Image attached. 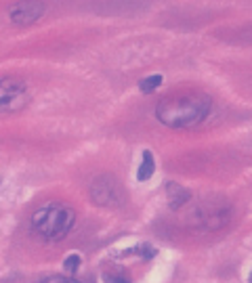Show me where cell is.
Returning <instances> with one entry per match:
<instances>
[{
	"mask_svg": "<svg viewBox=\"0 0 252 283\" xmlns=\"http://www.w3.org/2000/svg\"><path fill=\"white\" fill-rule=\"evenodd\" d=\"M162 82H164L162 76H149V78H145V80L139 84V88H141V93L149 95V93H153L156 88H160V84H162Z\"/></svg>",
	"mask_w": 252,
	"mask_h": 283,
	"instance_id": "52a82bcc",
	"label": "cell"
},
{
	"mask_svg": "<svg viewBox=\"0 0 252 283\" xmlns=\"http://www.w3.org/2000/svg\"><path fill=\"white\" fill-rule=\"evenodd\" d=\"M42 13H44L42 2H15L9 9V17L15 25H30L42 17Z\"/></svg>",
	"mask_w": 252,
	"mask_h": 283,
	"instance_id": "277c9868",
	"label": "cell"
},
{
	"mask_svg": "<svg viewBox=\"0 0 252 283\" xmlns=\"http://www.w3.org/2000/svg\"><path fill=\"white\" fill-rule=\"evenodd\" d=\"M30 101L27 88L19 80H0V113H15L21 111Z\"/></svg>",
	"mask_w": 252,
	"mask_h": 283,
	"instance_id": "3957f363",
	"label": "cell"
},
{
	"mask_svg": "<svg viewBox=\"0 0 252 283\" xmlns=\"http://www.w3.org/2000/svg\"><path fill=\"white\" fill-rule=\"evenodd\" d=\"M210 111V99L206 97H177L164 99L158 105V120L170 128H191L198 126Z\"/></svg>",
	"mask_w": 252,
	"mask_h": 283,
	"instance_id": "6da1fadb",
	"label": "cell"
},
{
	"mask_svg": "<svg viewBox=\"0 0 252 283\" xmlns=\"http://www.w3.org/2000/svg\"><path fill=\"white\" fill-rule=\"evenodd\" d=\"M76 222V212L65 203H46L32 216V229L48 242L63 239Z\"/></svg>",
	"mask_w": 252,
	"mask_h": 283,
	"instance_id": "7a4b0ae2",
	"label": "cell"
},
{
	"mask_svg": "<svg viewBox=\"0 0 252 283\" xmlns=\"http://www.w3.org/2000/svg\"><path fill=\"white\" fill-rule=\"evenodd\" d=\"M153 170H156V162H153V155H151V151H145V153H143V162H141V166H139V172H137V179L141 181V182L147 181V179H151Z\"/></svg>",
	"mask_w": 252,
	"mask_h": 283,
	"instance_id": "8992f818",
	"label": "cell"
},
{
	"mask_svg": "<svg viewBox=\"0 0 252 283\" xmlns=\"http://www.w3.org/2000/svg\"><path fill=\"white\" fill-rule=\"evenodd\" d=\"M90 193H93V200L97 203H101V206H118V203L122 202V195H120V191H118V185L111 179L105 181V182L97 181Z\"/></svg>",
	"mask_w": 252,
	"mask_h": 283,
	"instance_id": "5b68a950",
	"label": "cell"
},
{
	"mask_svg": "<svg viewBox=\"0 0 252 283\" xmlns=\"http://www.w3.org/2000/svg\"><path fill=\"white\" fill-rule=\"evenodd\" d=\"M248 283H252V273H250V277H248Z\"/></svg>",
	"mask_w": 252,
	"mask_h": 283,
	"instance_id": "8fae6325",
	"label": "cell"
},
{
	"mask_svg": "<svg viewBox=\"0 0 252 283\" xmlns=\"http://www.w3.org/2000/svg\"><path fill=\"white\" fill-rule=\"evenodd\" d=\"M82 264V258L78 256V254H72V256H67L65 260H63V268H65L67 273H76Z\"/></svg>",
	"mask_w": 252,
	"mask_h": 283,
	"instance_id": "ba28073f",
	"label": "cell"
},
{
	"mask_svg": "<svg viewBox=\"0 0 252 283\" xmlns=\"http://www.w3.org/2000/svg\"><path fill=\"white\" fill-rule=\"evenodd\" d=\"M105 283H130L122 275H105Z\"/></svg>",
	"mask_w": 252,
	"mask_h": 283,
	"instance_id": "9c48e42d",
	"label": "cell"
},
{
	"mask_svg": "<svg viewBox=\"0 0 252 283\" xmlns=\"http://www.w3.org/2000/svg\"><path fill=\"white\" fill-rule=\"evenodd\" d=\"M42 283H78V281H74V279H67V277H48V279H44Z\"/></svg>",
	"mask_w": 252,
	"mask_h": 283,
	"instance_id": "30bf717a",
	"label": "cell"
}]
</instances>
